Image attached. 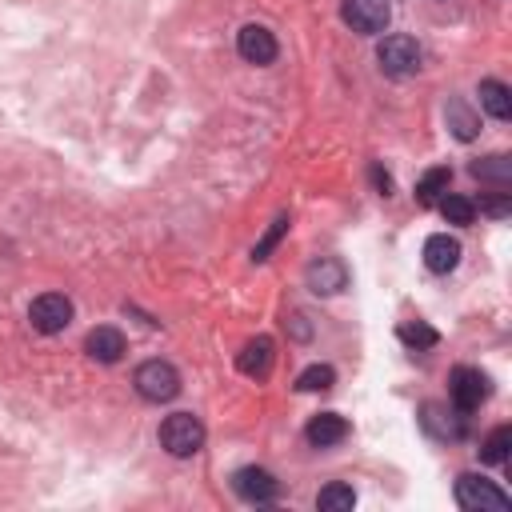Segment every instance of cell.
Masks as SVG:
<instances>
[{"mask_svg": "<svg viewBox=\"0 0 512 512\" xmlns=\"http://www.w3.org/2000/svg\"><path fill=\"white\" fill-rule=\"evenodd\" d=\"M160 448L168 452V456H196L200 448H204V424H200V416H192V412H172V416H164V424H160Z\"/></svg>", "mask_w": 512, "mask_h": 512, "instance_id": "1", "label": "cell"}, {"mask_svg": "<svg viewBox=\"0 0 512 512\" xmlns=\"http://www.w3.org/2000/svg\"><path fill=\"white\" fill-rule=\"evenodd\" d=\"M456 504L468 508V512H508L512 508L508 492H500L492 480H484L476 472L456 476Z\"/></svg>", "mask_w": 512, "mask_h": 512, "instance_id": "2", "label": "cell"}, {"mask_svg": "<svg viewBox=\"0 0 512 512\" xmlns=\"http://www.w3.org/2000/svg\"><path fill=\"white\" fill-rule=\"evenodd\" d=\"M132 384H136V392H140L148 404H164V400H172V396L180 392V372H176L168 360H144V364L136 368Z\"/></svg>", "mask_w": 512, "mask_h": 512, "instance_id": "3", "label": "cell"}, {"mask_svg": "<svg viewBox=\"0 0 512 512\" xmlns=\"http://www.w3.org/2000/svg\"><path fill=\"white\" fill-rule=\"evenodd\" d=\"M376 60H380L384 76H412L420 68V44L412 36H404V32L384 36L380 48H376Z\"/></svg>", "mask_w": 512, "mask_h": 512, "instance_id": "4", "label": "cell"}, {"mask_svg": "<svg viewBox=\"0 0 512 512\" xmlns=\"http://www.w3.org/2000/svg\"><path fill=\"white\" fill-rule=\"evenodd\" d=\"M28 320H32L36 332L56 336V332H64L72 324V300L60 296V292H44V296H36L28 304Z\"/></svg>", "mask_w": 512, "mask_h": 512, "instance_id": "5", "label": "cell"}, {"mask_svg": "<svg viewBox=\"0 0 512 512\" xmlns=\"http://www.w3.org/2000/svg\"><path fill=\"white\" fill-rule=\"evenodd\" d=\"M488 392H492V384H488V376L480 368H452L448 396H452L456 412H476L488 400Z\"/></svg>", "mask_w": 512, "mask_h": 512, "instance_id": "6", "label": "cell"}, {"mask_svg": "<svg viewBox=\"0 0 512 512\" xmlns=\"http://www.w3.org/2000/svg\"><path fill=\"white\" fill-rule=\"evenodd\" d=\"M340 16L352 32H364V36H376L388 28L392 20V4L388 0H344L340 4Z\"/></svg>", "mask_w": 512, "mask_h": 512, "instance_id": "7", "label": "cell"}, {"mask_svg": "<svg viewBox=\"0 0 512 512\" xmlns=\"http://www.w3.org/2000/svg\"><path fill=\"white\" fill-rule=\"evenodd\" d=\"M232 488H236V496L248 500V504H272V500L280 496V480H276L268 468H256V464L240 468V472L232 476Z\"/></svg>", "mask_w": 512, "mask_h": 512, "instance_id": "8", "label": "cell"}, {"mask_svg": "<svg viewBox=\"0 0 512 512\" xmlns=\"http://www.w3.org/2000/svg\"><path fill=\"white\" fill-rule=\"evenodd\" d=\"M236 52L248 60V64H272L276 60V36L264 28V24H244L236 32Z\"/></svg>", "mask_w": 512, "mask_h": 512, "instance_id": "9", "label": "cell"}, {"mask_svg": "<svg viewBox=\"0 0 512 512\" xmlns=\"http://www.w3.org/2000/svg\"><path fill=\"white\" fill-rule=\"evenodd\" d=\"M344 284H348V268L336 256H320V260L308 264V288L316 296H336Z\"/></svg>", "mask_w": 512, "mask_h": 512, "instance_id": "10", "label": "cell"}, {"mask_svg": "<svg viewBox=\"0 0 512 512\" xmlns=\"http://www.w3.org/2000/svg\"><path fill=\"white\" fill-rule=\"evenodd\" d=\"M460 264V240H452L448 232H436L424 240V268L436 276H448Z\"/></svg>", "mask_w": 512, "mask_h": 512, "instance_id": "11", "label": "cell"}, {"mask_svg": "<svg viewBox=\"0 0 512 512\" xmlns=\"http://www.w3.org/2000/svg\"><path fill=\"white\" fill-rule=\"evenodd\" d=\"M84 352H88L92 360H100V364H116V360L124 356V332L112 328V324H100V328L88 332Z\"/></svg>", "mask_w": 512, "mask_h": 512, "instance_id": "12", "label": "cell"}, {"mask_svg": "<svg viewBox=\"0 0 512 512\" xmlns=\"http://www.w3.org/2000/svg\"><path fill=\"white\" fill-rule=\"evenodd\" d=\"M344 436H348V420H344L340 412H320V416H312L308 428H304V440H308L312 448H332V444H340Z\"/></svg>", "mask_w": 512, "mask_h": 512, "instance_id": "13", "label": "cell"}, {"mask_svg": "<svg viewBox=\"0 0 512 512\" xmlns=\"http://www.w3.org/2000/svg\"><path fill=\"white\" fill-rule=\"evenodd\" d=\"M236 368H240L244 376H268V368H272V340H268V336L248 340V344L240 348V356H236Z\"/></svg>", "mask_w": 512, "mask_h": 512, "instance_id": "14", "label": "cell"}, {"mask_svg": "<svg viewBox=\"0 0 512 512\" xmlns=\"http://www.w3.org/2000/svg\"><path fill=\"white\" fill-rule=\"evenodd\" d=\"M480 108L492 120H512V92L500 80H480Z\"/></svg>", "mask_w": 512, "mask_h": 512, "instance_id": "15", "label": "cell"}, {"mask_svg": "<svg viewBox=\"0 0 512 512\" xmlns=\"http://www.w3.org/2000/svg\"><path fill=\"white\" fill-rule=\"evenodd\" d=\"M448 184H452V172L440 164V168H428L420 180H416V204L420 208H432L444 192H448Z\"/></svg>", "mask_w": 512, "mask_h": 512, "instance_id": "16", "label": "cell"}, {"mask_svg": "<svg viewBox=\"0 0 512 512\" xmlns=\"http://www.w3.org/2000/svg\"><path fill=\"white\" fill-rule=\"evenodd\" d=\"M476 180H496L500 188H508V180H512V160L508 156H484V160H472V168H468Z\"/></svg>", "mask_w": 512, "mask_h": 512, "instance_id": "17", "label": "cell"}, {"mask_svg": "<svg viewBox=\"0 0 512 512\" xmlns=\"http://www.w3.org/2000/svg\"><path fill=\"white\" fill-rule=\"evenodd\" d=\"M508 448H512V428L500 424V428H492L488 440L480 444V460H484V464H504V460H508Z\"/></svg>", "mask_w": 512, "mask_h": 512, "instance_id": "18", "label": "cell"}, {"mask_svg": "<svg viewBox=\"0 0 512 512\" xmlns=\"http://www.w3.org/2000/svg\"><path fill=\"white\" fill-rule=\"evenodd\" d=\"M352 504H356V492H352V484H328V488H320V496H316V508H324V512H352Z\"/></svg>", "mask_w": 512, "mask_h": 512, "instance_id": "19", "label": "cell"}, {"mask_svg": "<svg viewBox=\"0 0 512 512\" xmlns=\"http://www.w3.org/2000/svg\"><path fill=\"white\" fill-rule=\"evenodd\" d=\"M424 428L440 440H460L464 436V424L452 420V412H448V420H440V404H424Z\"/></svg>", "mask_w": 512, "mask_h": 512, "instance_id": "20", "label": "cell"}, {"mask_svg": "<svg viewBox=\"0 0 512 512\" xmlns=\"http://www.w3.org/2000/svg\"><path fill=\"white\" fill-rule=\"evenodd\" d=\"M436 204H440V216H444L448 224H472V220H476V204H472L468 196H448V192H444Z\"/></svg>", "mask_w": 512, "mask_h": 512, "instance_id": "21", "label": "cell"}, {"mask_svg": "<svg viewBox=\"0 0 512 512\" xmlns=\"http://www.w3.org/2000/svg\"><path fill=\"white\" fill-rule=\"evenodd\" d=\"M448 128L456 132V140H472L476 128H480V120H476L460 100H452V104H448Z\"/></svg>", "mask_w": 512, "mask_h": 512, "instance_id": "22", "label": "cell"}, {"mask_svg": "<svg viewBox=\"0 0 512 512\" xmlns=\"http://www.w3.org/2000/svg\"><path fill=\"white\" fill-rule=\"evenodd\" d=\"M336 384V372L328 368V364H312V368H304L300 376H296V388L300 392H324V388H332Z\"/></svg>", "mask_w": 512, "mask_h": 512, "instance_id": "23", "label": "cell"}, {"mask_svg": "<svg viewBox=\"0 0 512 512\" xmlns=\"http://www.w3.org/2000/svg\"><path fill=\"white\" fill-rule=\"evenodd\" d=\"M400 340L408 344V348H432L440 336H436V328H428V324H400Z\"/></svg>", "mask_w": 512, "mask_h": 512, "instance_id": "24", "label": "cell"}, {"mask_svg": "<svg viewBox=\"0 0 512 512\" xmlns=\"http://www.w3.org/2000/svg\"><path fill=\"white\" fill-rule=\"evenodd\" d=\"M284 232H288V216H276V220H272V228L264 232V240L252 248V260H256V264H260V260H268V252L280 244V236H284Z\"/></svg>", "mask_w": 512, "mask_h": 512, "instance_id": "25", "label": "cell"}, {"mask_svg": "<svg viewBox=\"0 0 512 512\" xmlns=\"http://www.w3.org/2000/svg\"><path fill=\"white\" fill-rule=\"evenodd\" d=\"M480 212L504 220V216L512 212V192H492V196H484V200H480Z\"/></svg>", "mask_w": 512, "mask_h": 512, "instance_id": "26", "label": "cell"}, {"mask_svg": "<svg viewBox=\"0 0 512 512\" xmlns=\"http://www.w3.org/2000/svg\"><path fill=\"white\" fill-rule=\"evenodd\" d=\"M372 180H376V188H380V196H388V188H392V180H388V172H380V164H372Z\"/></svg>", "mask_w": 512, "mask_h": 512, "instance_id": "27", "label": "cell"}]
</instances>
